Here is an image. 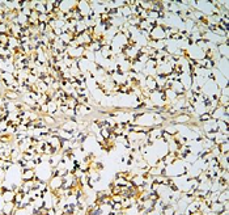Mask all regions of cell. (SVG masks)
Listing matches in <instances>:
<instances>
[{
  "label": "cell",
  "instance_id": "4",
  "mask_svg": "<svg viewBox=\"0 0 229 215\" xmlns=\"http://www.w3.org/2000/svg\"><path fill=\"white\" fill-rule=\"evenodd\" d=\"M47 108H49V113H47V114L54 116V114L58 112V104H56V101L50 100V101L47 102Z\"/></svg>",
  "mask_w": 229,
  "mask_h": 215
},
{
  "label": "cell",
  "instance_id": "3",
  "mask_svg": "<svg viewBox=\"0 0 229 215\" xmlns=\"http://www.w3.org/2000/svg\"><path fill=\"white\" fill-rule=\"evenodd\" d=\"M2 197H3L5 203L7 202H13L14 201V191L13 190H4Z\"/></svg>",
  "mask_w": 229,
  "mask_h": 215
},
{
  "label": "cell",
  "instance_id": "2",
  "mask_svg": "<svg viewBox=\"0 0 229 215\" xmlns=\"http://www.w3.org/2000/svg\"><path fill=\"white\" fill-rule=\"evenodd\" d=\"M16 207H14V203L13 202H7L3 207V214L4 215H13L14 212H16Z\"/></svg>",
  "mask_w": 229,
  "mask_h": 215
},
{
  "label": "cell",
  "instance_id": "1",
  "mask_svg": "<svg viewBox=\"0 0 229 215\" xmlns=\"http://www.w3.org/2000/svg\"><path fill=\"white\" fill-rule=\"evenodd\" d=\"M34 177H35V170L34 169H23V173H21V180L23 181L34 180Z\"/></svg>",
  "mask_w": 229,
  "mask_h": 215
},
{
  "label": "cell",
  "instance_id": "5",
  "mask_svg": "<svg viewBox=\"0 0 229 215\" xmlns=\"http://www.w3.org/2000/svg\"><path fill=\"white\" fill-rule=\"evenodd\" d=\"M4 163H5V161H4L3 159H0V169L4 168Z\"/></svg>",
  "mask_w": 229,
  "mask_h": 215
}]
</instances>
